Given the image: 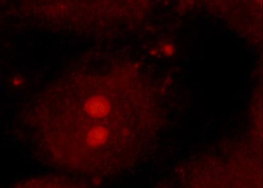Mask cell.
I'll list each match as a JSON object with an SVG mask.
<instances>
[{
    "label": "cell",
    "mask_w": 263,
    "mask_h": 188,
    "mask_svg": "<svg viewBox=\"0 0 263 188\" xmlns=\"http://www.w3.org/2000/svg\"><path fill=\"white\" fill-rule=\"evenodd\" d=\"M21 83H22V80L20 78L13 79V84L16 86L21 85Z\"/></svg>",
    "instance_id": "cell-3"
},
{
    "label": "cell",
    "mask_w": 263,
    "mask_h": 188,
    "mask_svg": "<svg viewBox=\"0 0 263 188\" xmlns=\"http://www.w3.org/2000/svg\"><path fill=\"white\" fill-rule=\"evenodd\" d=\"M165 49H166V50L164 51H165V53L168 54H168H170V53L171 54L173 53V48H171L170 46H167L166 47Z\"/></svg>",
    "instance_id": "cell-4"
},
{
    "label": "cell",
    "mask_w": 263,
    "mask_h": 188,
    "mask_svg": "<svg viewBox=\"0 0 263 188\" xmlns=\"http://www.w3.org/2000/svg\"><path fill=\"white\" fill-rule=\"evenodd\" d=\"M84 108L87 114L95 119L104 118L111 110L109 101L102 96H95L89 98Z\"/></svg>",
    "instance_id": "cell-1"
},
{
    "label": "cell",
    "mask_w": 263,
    "mask_h": 188,
    "mask_svg": "<svg viewBox=\"0 0 263 188\" xmlns=\"http://www.w3.org/2000/svg\"><path fill=\"white\" fill-rule=\"evenodd\" d=\"M109 137V131L105 127L96 125L88 131L86 141L90 147H99L104 145Z\"/></svg>",
    "instance_id": "cell-2"
}]
</instances>
